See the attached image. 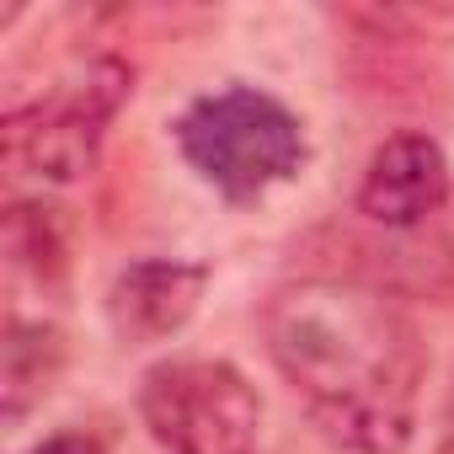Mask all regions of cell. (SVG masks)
I'll return each instance as SVG.
<instances>
[{"mask_svg":"<svg viewBox=\"0 0 454 454\" xmlns=\"http://www.w3.org/2000/svg\"><path fill=\"white\" fill-rule=\"evenodd\" d=\"M139 422L166 454H257L262 395L231 358H160L139 380Z\"/></svg>","mask_w":454,"mask_h":454,"instance_id":"3957f363","label":"cell"},{"mask_svg":"<svg viewBox=\"0 0 454 454\" xmlns=\"http://www.w3.org/2000/svg\"><path fill=\"white\" fill-rule=\"evenodd\" d=\"M33 454H107V438L91 433V427H59V433H49Z\"/></svg>","mask_w":454,"mask_h":454,"instance_id":"9c48e42d","label":"cell"},{"mask_svg":"<svg viewBox=\"0 0 454 454\" xmlns=\"http://www.w3.org/2000/svg\"><path fill=\"white\" fill-rule=\"evenodd\" d=\"M134 97V70L123 59H97L86 65V75H75L70 86L12 107L0 123V150H6L12 171L70 187L81 176L97 171L107 123L123 113V102Z\"/></svg>","mask_w":454,"mask_h":454,"instance_id":"277c9868","label":"cell"},{"mask_svg":"<svg viewBox=\"0 0 454 454\" xmlns=\"http://www.w3.org/2000/svg\"><path fill=\"white\" fill-rule=\"evenodd\" d=\"M65 369V332L54 321H6V342H0V411L17 427L59 380Z\"/></svg>","mask_w":454,"mask_h":454,"instance_id":"52a82bcc","label":"cell"},{"mask_svg":"<svg viewBox=\"0 0 454 454\" xmlns=\"http://www.w3.org/2000/svg\"><path fill=\"white\" fill-rule=\"evenodd\" d=\"M6 257L33 284H54L65 273V236H59L54 208H43V203H12L6 208Z\"/></svg>","mask_w":454,"mask_h":454,"instance_id":"ba28073f","label":"cell"},{"mask_svg":"<svg viewBox=\"0 0 454 454\" xmlns=\"http://www.w3.org/2000/svg\"><path fill=\"white\" fill-rule=\"evenodd\" d=\"M262 342L305 417L348 454H401L417 433L422 342L411 316L358 278H294L262 305Z\"/></svg>","mask_w":454,"mask_h":454,"instance_id":"6da1fadb","label":"cell"},{"mask_svg":"<svg viewBox=\"0 0 454 454\" xmlns=\"http://www.w3.org/2000/svg\"><path fill=\"white\" fill-rule=\"evenodd\" d=\"M182 160L231 203H257L305 166V123L257 86H224L171 123Z\"/></svg>","mask_w":454,"mask_h":454,"instance_id":"7a4b0ae2","label":"cell"},{"mask_svg":"<svg viewBox=\"0 0 454 454\" xmlns=\"http://www.w3.org/2000/svg\"><path fill=\"white\" fill-rule=\"evenodd\" d=\"M449 198V155L433 134L401 129L385 145H374L364 182H358V214L380 231H417Z\"/></svg>","mask_w":454,"mask_h":454,"instance_id":"5b68a950","label":"cell"},{"mask_svg":"<svg viewBox=\"0 0 454 454\" xmlns=\"http://www.w3.org/2000/svg\"><path fill=\"white\" fill-rule=\"evenodd\" d=\"M208 289V268L203 262H182V257H145L129 262L113 284H107V326L123 348H145V342H166L176 337L192 316L198 300Z\"/></svg>","mask_w":454,"mask_h":454,"instance_id":"8992f818","label":"cell"}]
</instances>
